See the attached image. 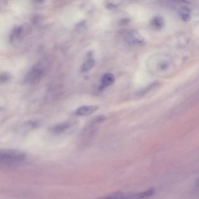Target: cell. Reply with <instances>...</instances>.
<instances>
[{
    "label": "cell",
    "mask_w": 199,
    "mask_h": 199,
    "mask_svg": "<svg viewBox=\"0 0 199 199\" xmlns=\"http://www.w3.org/2000/svg\"><path fill=\"white\" fill-rule=\"evenodd\" d=\"M26 158V154L19 150L7 149L0 152L1 164L7 167L18 165L24 162Z\"/></svg>",
    "instance_id": "6da1fadb"
},
{
    "label": "cell",
    "mask_w": 199,
    "mask_h": 199,
    "mask_svg": "<svg viewBox=\"0 0 199 199\" xmlns=\"http://www.w3.org/2000/svg\"><path fill=\"white\" fill-rule=\"evenodd\" d=\"M77 127V124L76 122L72 121H66L52 126L50 128L49 130L52 134L58 136L71 132Z\"/></svg>",
    "instance_id": "7a4b0ae2"
},
{
    "label": "cell",
    "mask_w": 199,
    "mask_h": 199,
    "mask_svg": "<svg viewBox=\"0 0 199 199\" xmlns=\"http://www.w3.org/2000/svg\"><path fill=\"white\" fill-rule=\"evenodd\" d=\"M44 74V71L39 66H34L29 71L25 78L26 83L31 85H34L41 81Z\"/></svg>",
    "instance_id": "3957f363"
},
{
    "label": "cell",
    "mask_w": 199,
    "mask_h": 199,
    "mask_svg": "<svg viewBox=\"0 0 199 199\" xmlns=\"http://www.w3.org/2000/svg\"><path fill=\"white\" fill-rule=\"evenodd\" d=\"M98 105H85L80 107L76 110L75 114L78 116H85L90 115L95 113L98 109Z\"/></svg>",
    "instance_id": "277c9868"
},
{
    "label": "cell",
    "mask_w": 199,
    "mask_h": 199,
    "mask_svg": "<svg viewBox=\"0 0 199 199\" xmlns=\"http://www.w3.org/2000/svg\"><path fill=\"white\" fill-rule=\"evenodd\" d=\"M127 40L129 43L134 44H141L144 41V38L136 30L129 34L127 36Z\"/></svg>",
    "instance_id": "5b68a950"
},
{
    "label": "cell",
    "mask_w": 199,
    "mask_h": 199,
    "mask_svg": "<svg viewBox=\"0 0 199 199\" xmlns=\"http://www.w3.org/2000/svg\"><path fill=\"white\" fill-rule=\"evenodd\" d=\"M114 76L113 74H105L102 78L100 90H102L105 88L111 86L114 82Z\"/></svg>",
    "instance_id": "8992f818"
},
{
    "label": "cell",
    "mask_w": 199,
    "mask_h": 199,
    "mask_svg": "<svg viewBox=\"0 0 199 199\" xmlns=\"http://www.w3.org/2000/svg\"><path fill=\"white\" fill-rule=\"evenodd\" d=\"M150 24L152 27L156 30H159L163 27L164 21L163 19L159 16H155L152 20Z\"/></svg>",
    "instance_id": "52a82bcc"
},
{
    "label": "cell",
    "mask_w": 199,
    "mask_h": 199,
    "mask_svg": "<svg viewBox=\"0 0 199 199\" xmlns=\"http://www.w3.org/2000/svg\"><path fill=\"white\" fill-rule=\"evenodd\" d=\"M23 36L22 29L18 28L16 29L12 33L11 35L10 41L13 44H18Z\"/></svg>",
    "instance_id": "ba28073f"
},
{
    "label": "cell",
    "mask_w": 199,
    "mask_h": 199,
    "mask_svg": "<svg viewBox=\"0 0 199 199\" xmlns=\"http://www.w3.org/2000/svg\"><path fill=\"white\" fill-rule=\"evenodd\" d=\"M156 192V189L153 187H150L149 189L142 192L136 194V199L147 198L153 196Z\"/></svg>",
    "instance_id": "9c48e42d"
},
{
    "label": "cell",
    "mask_w": 199,
    "mask_h": 199,
    "mask_svg": "<svg viewBox=\"0 0 199 199\" xmlns=\"http://www.w3.org/2000/svg\"><path fill=\"white\" fill-rule=\"evenodd\" d=\"M95 62L94 60L89 59L83 63L81 67V70L83 73L88 72L94 67Z\"/></svg>",
    "instance_id": "30bf717a"
},
{
    "label": "cell",
    "mask_w": 199,
    "mask_h": 199,
    "mask_svg": "<svg viewBox=\"0 0 199 199\" xmlns=\"http://www.w3.org/2000/svg\"><path fill=\"white\" fill-rule=\"evenodd\" d=\"M189 11L187 8H184L181 13V17L182 20L185 22H187L191 20Z\"/></svg>",
    "instance_id": "8fae6325"
},
{
    "label": "cell",
    "mask_w": 199,
    "mask_h": 199,
    "mask_svg": "<svg viewBox=\"0 0 199 199\" xmlns=\"http://www.w3.org/2000/svg\"><path fill=\"white\" fill-rule=\"evenodd\" d=\"M10 77V75L7 73L4 72L1 74L0 76V82L1 83H4L9 81Z\"/></svg>",
    "instance_id": "7c38bea8"
},
{
    "label": "cell",
    "mask_w": 199,
    "mask_h": 199,
    "mask_svg": "<svg viewBox=\"0 0 199 199\" xmlns=\"http://www.w3.org/2000/svg\"><path fill=\"white\" fill-rule=\"evenodd\" d=\"M171 1L184 3H190L191 2V0H171Z\"/></svg>",
    "instance_id": "4fadbf2b"
},
{
    "label": "cell",
    "mask_w": 199,
    "mask_h": 199,
    "mask_svg": "<svg viewBox=\"0 0 199 199\" xmlns=\"http://www.w3.org/2000/svg\"><path fill=\"white\" fill-rule=\"evenodd\" d=\"M129 22V20L128 18H125L122 19L121 21L120 24L122 25H125L127 24Z\"/></svg>",
    "instance_id": "5bb4252c"
},
{
    "label": "cell",
    "mask_w": 199,
    "mask_h": 199,
    "mask_svg": "<svg viewBox=\"0 0 199 199\" xmlns=\"http://www.w3.org/2000/svg\"><path fill=\"white\" fill-rule=\"evenodd\" d=\"M107 6H108V9H112L114 8V7H115L114 5L112 4H108L107 5Z\"/></svg>",
    "instance_id": "9a60e30c"
},
{
    "label": "cell",
    "mask_w": 199,
    "mask_h": 199,
    "mask_svg": "<svg viewBox=\"0 0 199 199\" xmlns=\"http://www.w3.org/2000/svg\"><path fill=\"white\" fill-rule=\"evenodd\" d=\"M196 185H197V186H199V178L196 182Z\"/></svg>",
    "instance_id": "2e32d148"
}]
</instances>
